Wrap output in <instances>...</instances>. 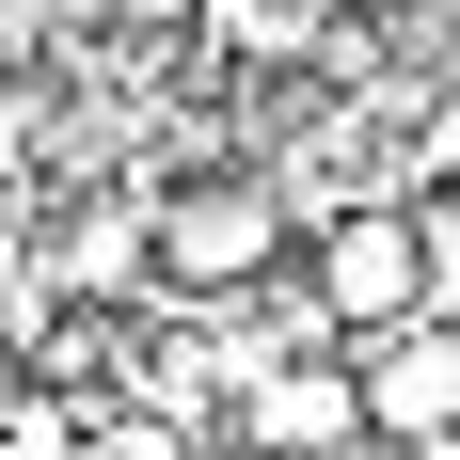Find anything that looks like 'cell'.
Wrapping results in <instances>:
<instances>
[{
  "instance_id": "1",
  "label": "cell",
  "mask_w": 460,
  "mask_h": 460,
  "mask_svg": "<svg viewBox=\"0 0 460 460\" xmlns=\"http://www.w3.org/2000/svg\"><path fill=\"white\" fill-rule=\"evenodd\" d=\"M143 254H159L190 302H238V286L286 254V190L270 175H190L175 207H143Z\"/></svg>"
},
{
  "instance_id": "2",
  "label": "cell",
  "mask_w": 460,
  "mask_h": 460,
  "mask_svg": "<svg viewBox=\"0 0 460 460\" xmlns=\"http://www.w3.org/2000/svg\"><path fill=\"white\" fill-rule=\"evenodd\" d=\"M302 318H333V333H413L429 318V286H413V207H333L318 223V254H302Z\"/></svg>"
},
{
  "instance_id": "3",
  "label": "cell",
  "mask_w": 460,
  "mask_h": 460,
  "mask_svg": "<svg viewBox=\"0 0 460 460\" xmlns=\"http://www.w3.org/2000/svg\"><path fill=\"white\" fill-rule=\"evenodd\" d=\"M366 445V397H349V349H270L238 381V460H349Z\"/></svg>"
},
{
  "instance_id": "4",
  "label": "cell",
  "mask_w": 460,
  "mask_h": 460,
  "mask_svg": "<svg viewBox=\"0 0 460 460\" xmlns=\"http://www.w3.org/2000/svg\"><path fill=\"white\" fill-rule=\"evenodd\" d=\"M349 397H366V445H460V333H366L349 349Z\"/></svg>"
},
{
  "instance_id": "5",
  "label": "cell",
  "mask_w": 460,
  "mask_h": 460,
  "mask_svg": "<svg viewBox=\"0 0 460 460\" xmlns=\"http://www.w3.org/2000/svg\"><path fill=\"white\" fill-rule=\"evenodd\" d=\"M64 460H207V445H190V413L128 397V413H80V445H64Z\"/></svg>"
},
{
  "instance_id": "6",
  "label": "cell",
  "mask_w": 460,
  "mask_h": 460,
  "mask_svg": "<svg viewBox=\"0 0 460 460\" xmlns=\"http://www.w3.org/2000/svg\"><path fill=\"white\" fill-rule=\"evenodd\" d=\"M64 270H80V286H128V270H143V190L80 207V238H64Z\"/></svg>"
},
{
  "instance_id": "7",
  "label": "cell",
  "mask_w": 460,
  "mask_h": 460,
  "mask_svg": "<svg viewBox=\"0 0 460 460\" xmlns=\"http://www.w3.org/2000/svg\"><path fill=\"white\" fill-rule=\"evenodd\" d=\"M413 286H429V333H460V207H413Z\"/></svg>"
},
{
  "instance_id": "8",
  "label": "cell",
  "mask_w": 460,
  "mask_h": 460,
  "mask_svg": "<svg viewBox=\"0 0 460 460\" xmlns=\"http://www.w3.org/2000/svg\"><path fill=\"white\" fill-rule=\"evenodd\" d=\"M0 64H32V0H0Z\"/></svg>"
},
{
  "instance_id": "9",
  "label": "cell",
  "mask_w": 460,
  "mask_h": 460,
  "mask_svg": "<svg viewBox=\"0 0 460 460\" xmlns=\"http://www.w3.org/2000/svg\"><path fill=\"white\" fill-rule=\"evenodd\" d=\"M366 16H413V0H366Z\"/></svg>"
}]
</instances>
